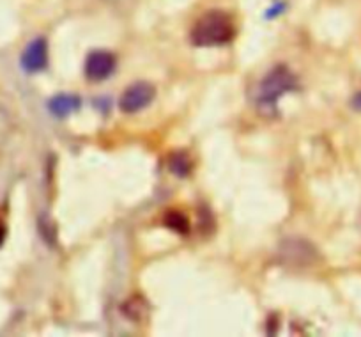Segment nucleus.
<instances>
[{
	"label": "nucleus",
	"instance_id": "nucleus-8",
	"mask_svg": "<svg viewBox=\"0 0 361 337\" xmlns=\"http://www.w3.org/2000/svg\"><path fill=\"white\" fill-rule=\"evenodd\" d=\"M163 224L169 229H172L173 232H177V235H188L190 227H192V225H190V218L179 210L166 211Z\"/></svg>",
	"mask_w": 361,
	"mask_h": 337
},
{
	"label": "nucleus",
	"instance_id": "nucleus-1",
	"mask_svg": "<svg viewBox=\"0 0 361 337\" xmlns=\"http://www.w3.org/2000/svg\"><path fill=\"white\" fill-rule=\"evenodd\" d=\"M235 34H238V27H235L234 18L227 11L211 9L204 13L192 27L190 40L199 48L225 47L234 41Z\"/></svg>",
	"mask_w": 361,
	"mask_h": 337
},
{
	"label": "nucleus",
	"instance_id": "nucleus-3",
	"mask_svg": "<svg viewBox=\"0 0 361 337\" xmlns=\"http://www.w3.org/2000/svg\"><path fill=\"white\" fill-rule=\"evenodd\" d=\"M156 98V89L152 83L144 82H135L131 83L130 88L123 93L119 100V107L124 114H137L147 109Z\"/></svg>",
	"mask_w": 361,
	"mask_h": 337
},
{
	"label": "nucleus",
	"instance_id": "nucleus-6",
	"mask_svg": "<svg viewBox=\"0 0 361 337\" xmlns=\"http://www.w3.org/2000/svg\"><path fill=\"white\" fill-rule=\"evenodd\" d=\"M80 107H82V100L78 96L61 93L48 102V112L57 119H64V117L75 114Z\"/></svg>",
	"mask_w": 361,
	"mask_h": 337
},
{
	"label": "nucleus",
	"instance_id": "nucleus-7",
	"mask_svg": "<svg viewBox=\"0 0 361 337\" xmlns=\"http://www.w3.org/2000/svg\"><path fill=\"white\" fill-rule=\"evenodd\" d=\"M169 169L177 178H186L193 169V162L186 151H176L169 156Z\"/></svg>",
	"mask_w": 361,
	"mask_h": 337
},
{
	"label": "nucleus",
	"instance_id": "nucleus-9",
	"mask_svg": "<svg viewBox=\"0 0 361 337\" xmlns=\"http://www.w3.org/2000/svg\"><path fill=\"white\" fill-rule=\"evenodd\" d=\"M350 107H353L354 110H361V91L353 96V100H350Z\"/></svg>",
	"mask_w": 361,
	"mask_h": 337
},
{
	"label": "nucleus",
	"instance_id": "nucleus-2",
	"mask_svg": "<svg viewBox=\"0 0 361 337\" xmlns=\"http://www.w3.org/2000/svg\"><path fill=\"white\" fill-rule=\"evenodd\" d=\"M298 89V78L287 66H275L257 85L255 105L262 114H275L276 103L287 93Z\"/></svg>",
	"mask_w": 361,
	"mask_h": 337
},
{
	"label": "nucleus",
	"instance_id": "nucleus-5",
	"mask_svg": "<svg viewBox=\"0 0 361 337\" xmlns=\"http://www.w3.org/2000/svg\"><path fill=\"white\" fill-rule=\"evenodd\" d=\"M20 66L29 75H36L47 69L48 66V41L44 37H36L30 41L22 52Z\"/></svg>",
	"mask_w": 361,
	"mask_h": 337
},
{
	"label": "nucleus",
	"instance_id": "nucleus-4",
	"mask_svg": "<svg viewBox=\"0 0 361 337\" xmlns=\"http://www.w3.org/2000/svg\"><path fill=\"white\" fill-rule=\"evenodd\" d=\"M117 68V59L109 50H92L85 59L83 73L90 82H103L110 78Z\"/></svg>",
	"mask_w": 361,
	"mask_h": 337
}]
</instances>
